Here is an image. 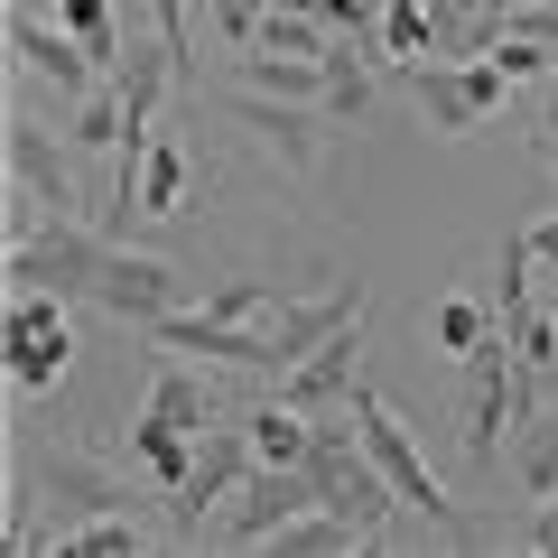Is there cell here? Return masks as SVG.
<instances>
[{"instance_id":"cell-1","label":"cell","mask_w":558,"mask_h":558,"mask_svg":"<svg viewBox=\"0 0 558 558\" xmlns=\"http://www.w3.org/2000/svg\"><path fill=\"white\" fill-rule=\"evenodd\" d=\"M344 410H354V428H363V447H373V465L391 475L400 512H418L428 531H447V539H457V549H494V539H502L494 521H475V512H465V502H457V494L438 484V465H428V447L410 438V418H400L391 400L373 391V381H363V391L344 400Z\"/></svg>"},{"instance_id":"cell-2","label":"cell","mask_w":558,"mask_h":558,"mask_svg":"<svg viewBox=\"0 0 558 558\" xmlns=\"http://www.w3.org/2000/svg\"><path fill=\"white\" fill-rule=\"evenodd\" d=\"M410 94H418V121H428V131L475 140L484 121L521 94V84L502 75V57L484 47V57H410Z\"/></svg>"},{"instance_id":"cell-3","label":"cell","mask_w":558,"mask_h":558,"mask_svg":"<svg viewBox=\"0 0 558 558\" xmlns=\"http://www.w3.org/2000/svg\"><path fill=\"white\" fill-rule=\"evenodd\" d=\"M10 75H20V94H47L57 112H75L84 94H94V47L75 38L65 20H47L38 0H10Z\"/></svg>"},{"instance_id":"cell-4","label":"cell","mask_w":558,"mask_h":558,"mask_svg":"<svg viewBox=\"0 0 558 558\" xmlns=\"http://www.w3.org/2000/svg\"><path fill=\"white\" fill-rule=\"evenodd\" d=\"M102 260H112V233L84 215H47L28 242H10V260H0V279L10 289H57V299H94Z\"/></svg>"},{"instance_id":"cell-5","label":"cell","mask_w":558,"mask_h":558,"mask_svg":"<svg viewBox=\"0 0 558 558\" xmlns=\"http://www.w3.org/2000/svg\"><path fill=\"white\" fill-rule=\"evenodd\" d=\"M57 289H10V317H0V344H10V391L20 400H47L65 381V363H75V326H65Z\"/></svg>"},{"instance_id":"cell-6","label":"cell","mask_w":558,"mask_h":558,"mask_svg":"<svg viewBox=\"0 0 558 558\" xmlns=\"http://www.w3.org/2000/svg\"><path fill=\"white\" fill-rule=\"evenodd\" d=\"M10 465H20V475L38 484V502L57 512V539L75 531V521H94V512H131V484H121L112 465L75 457V447H38V438H20V447H10ZM57 539H47V549H57Z\"/></svg>"},{"instance_id":"cell-7","label":"cell","mask_w":558,"mask_h":558,"mask_svg":"<svg viewBox=\"0 0 558 558\" xmlns=\"http://www.w3.org/2000/svg\"><path fill=\"white\" fill-rule=\"evenodd\" d=\"M223 121H233V131H252L260 149L289 168V178H317L326 140L344 131L326 102H289V94H260V84H233V94H223Z\"/></svg>"},{"instance_id":"cell-8","label":"cell","mask_w":558,"mask_h":558,"mask_svg":"<svg viewBox=\"0 0 558 558\" xmlns=\"http://www.w3.org/2000/svg\"><path fill=\"white\" fill-rule=\"evenodd\" d=\"M196 299H205V279H186L178 260L112 242V260H102V279H94L84 307H102V317H121V326H159V317H178V307H196Z\"/></svg>"},{"instance_id":"cell-9","label":"cell","mask_w":558,"mask_h":558,"mask_svg":"<svg viewBox=\"0 0 558 558\" xmlns=\"http://www.w3.org/2000/svg\"><path fill=\"white\" fill-rule=\"evenodd\" d=\"M299 512H317V475H307V465H252L242 494L215 512V531H205V539H215V549H270Z\"/></svg>"},{"instance_id":"cell-10","label":"cell","mask_w":558,"mask_h":558,"mask_svg":"<svg viewBox=\"0 0 558 558\" xmlns=\"http://www.w3.org/2000/svg\"><path fill=\"white\" fill-rule=\"evenodd\" d=\"M252 465H260L252 418H215V428L196 438V465H186V484H178V494H159V502H178V531H186V539H205V531H215V512L242 494V475H252Z\"/></svg>"},{"instance_id":"cell-11","label":"cell","mask_w":558,"mask_h":558,"mask_svg":"<svg viewBox=\"0 0 558 558\" xmlns=\"http://www.w3.org/2000/svg\"><path fill=\"white\" fill-rule=\"evenodd\" d=\"M140 336L159 344V354H186V363H215V373H252V381H279V344L260 336V326H233V317H215V307H178V317H159V326H140Z\"/></svg>"},{"instance_id":"cell-12","label":"cell","mask_w":558,"mask_h":558,"mask_svg":"<svg viewBox=\"0 0 558 558\" xmlns=\"http://www.w3.org/2000/svg\"><path fill=\"white\" fill-rule=\"evenodd\" d=\"M0 149H10V186H28V196H38L47 215H84L75 168H65V140L47 131L38 112H28V94L10 102V121H0Z\"/></svg>"},{"instance_id":"cell-13","label":"cell","mask_w":558,"mask_h":558,"mask_svg":"<svg viewBox=\"0 0 558 558\" xmlns=\"http://www.w3.org/2000/svg\"><path fill=\"white\" fill-rule=\"evenodd\" d=\"M279 400H289V410H307V418H326V410H344V400L363 391V317L344 326V336H326L317 354L307 363H289V373L270 381Z\"/></svg>"},{"instance_id":"cell-14","label":"cell","mask_w":558,"mask_h":558,"mask_svg":"<svg viewBox=\"0 0 558 558\" xmlns=\"http://www.w3.org/2000/svg\"><path fill=\"white\" fill-rule=\"evenodd\" d=\"M354 317H363V289H354V279H336V289H317V299H307V289H289V299H279V317H270L279 373H289V363H307L326 336H344Z\"/></svg>"},{"instance_id":"cell-15","label":"cell","mask_w":558,"mask_h":558,"mask_svg":"<svg viewBox=\"0 0 558 558\" xmlns=\"http://www.w3.org/2000/svg\"><path fill=\"white\" fill-rule=\"evenodd\" d=\"M186 196H196V149L168 140V131H149V159H140V223L186 215Z\"/></svg>"},{"instance_id":"cell-16","label":"cell","mask_w":558,"mask_h":558,"mask_svg":"<svg viewBox=\"0 0 558 558\" xmlns=\"http://www.w3.org/2000/svg\"><path fill=\"white\" fill-rule=\"evenodd\" d=\"M502 336V307L484 299V289H447L438 307H428V354H475V344H494Z\"/></svg>"},{"instance_id":"cell-17","label":"cell","mask_w":558,"mask_h":558,"mask_svg":"<svg viewBox=\"0 0 558 558\" xmlns=\"http://www.w3.org/2000/svg\"><path fill=\"white\" fill-rule=\"evenodd\" d=\"M149 418H168V428H186V438H205V428H215V363H205V373H196V363H168V373H159V391H149Z\"/></svg>"},{"instance_id":"cell-18","label":"cell","mask_w":558,"mask_h":558,"mask_svg":"<svg viewBox=\"0 0 558 558\" xmlns=\"http://www.w3.org/2000/svg\"><path fill=\"white\" fill-rule=\"evenodd\" d=\"M131 465H140L149 484H159V494H178V484H186V465H196V438L140 410V418H131Z\"/></svg>"},{"instance_id":"cell-19","label":"cell","mask_w":558,"mask_h":558,"mask_svg":"<svg viewBox=\"0 0 558 558\" xmlns=\"http://www.w3.org/2000/svg\"><path fill=\"white\" fill-rule=\"evenodd\" d=\"M512 484H521L531 502H549V494H558V400H549L539 418H521V447H512Z\"/></svg>"},{"instance_id":"cell-20","label":"cell","mask_w":558,"mask_h":558,"mask_svg":"<svg viewBox=\"0 0 558 558\" xmlns=\"http://www.w3.org/2000/svg\"><path fill=\"white\" fill-rule=\"evenodd\" d=\"M140 549H149L140 512H94V521H75V531L57 539V558H140Z\"/></svg>"},{"instance_id":"cell-21","label":"cell","mask_w":558,"mask_h":558,"mask_svg":"<svg viewBox=\"0 0 558 558\" xmlns=\"http://www.w3.org/2000/svg\"><path fill=\"white\" fill-rule=\"evenodd\" d=\"M279 299H289L279 279H215V289H205V307H215V317H233V326H260V336H270Z\"/></svg>"},{"instance_id":"cell-22","label":"cell","mask_w":558,"mask_h":558,"mask_svg":"<svg viewBox=\"0 0 558 558\" xmlns=\"http://www.w3.org/2000/svg\"><path fill=\"white\" fill-rule=\"evenodd\" d=\"M438 47V20H428V0H381V57H428Z\"/></svg>"},{"instance_id":"cell-23","label":"cell","mask_w":558,"mask_h":558,"mask_svg":"<svg viewBox=\"0 0 558 558\" xmlns=\"http://www.w3.org/2000/svg\"><path fill=\"white\" fill-rule=\"evenodd\" d=\"M260 20H270V0H215V28H223L233 47H252V38H260Z\"/></svg>"},{"instance_id":"cell-24","label":"cell","mask_w":558,"mask_h":558,"mask_svg":"<svg viewBox=\"0 0 558 558\" xmlns=\"http://www.w3.org/2000/svg\"><path fill=\"white\" fill-rule=\"evenodd\" d=\"M521 242H531L539 279H558V215H531V223H521Z\"/></svg>"},{"instance_id":"cell-25","label":"cell","mask_w":558,"mask_h":558,"mask_svg":"<svg viewBox=\"0 0 558 558\" xmlns=\"http://www.w3.org/2000/svg\"><path fill=\"white\" fill-rule=\"evenodd\" d=\"M531 549H549V558H558V494L531 512Z\"/></svg>"},{"instance_id":"cell-26","label":"cell","mask_w":558,"mask_h":558,"mask_svg":"<svg viewBox=\"0 0 558 558\" xmlns=\"http://www.w3.org/2000/svg\"><path fill=\"white\" fill-rule=\"evenodd\" d=\"M549 381H558V317H549Z\"/></svg>"},{"instance_id":"cell-27","label":"cell","mask_w":558,"mask_h":558,"mask_svg":"<svg viewBox=\"0 0 558 558\" xmlns=\"http://www.w3.org/2000/svg\"><path fill=\"white\" fill-rule=\"evenodd\" d=\"M549 84H558V65H549Z\"/></svg>"}]
</instances>
